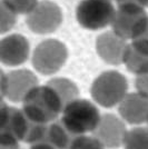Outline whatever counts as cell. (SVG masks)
Here are the masks:
<instances>
[{
    "instance_id": "e0dca14e",
    "label": "cell",
    "mask_w": 148,
    "mask_h": 149,
    "mask_svg": "<svg viewBox=\"0 0 148 149\" xmlns=\"http://www.w3.org/2000/svg\"><path fill=\"white\" fill-rule=\"evenodd\" d=\"M69 149H106L94 136H77Z\"/></svg>"
},
{
    "instance_id": "5b68a950",
    "label": "cell",
    "mask_w": 148,
    "mask_h": 149,
    "mask_svg": "<svg viewBox=\"0 0 148 149\" xmlns=\"http://www.w3.org/2000/svg\"><path fill=\"white\" fill-rule=\"evenodd\" d=\"M115 16L109 0H84L77 7L78 22L89 30H98L112 24Z\"/></svg>"
},
{
    "instance_id": "d6986e66",
    "label": "cell",
    "mask_w": 148,
    "mask_h": 149,
    "mask_svg": "<svg viewBox=\"0 0 148 149\" xmlns=\"http://www.w3.org/2000/svg\"><path fill=\"white\" fill-rule=\"evenodd\" d=\"M135 88L137 93H139L144 97L148 98V72L136 76Z\"/></svg>"
},
{
    "instance_id": "30bf717a",
    "label": "cell",
    "mask_w": 148,
    "mask_h": 149,
    "mask_svg": "<svg viewBox=\"0 0 148 149\" xmlns=\"http://www.w3.org/2000/svg\"><path fill=\"white\" fill-rule=\"evenodd\" d=\"M96 49L98 56L109 65L118 66L124 63L125 56L128 49V45L125 39L117 33H104L97 39Z\"/></svg>"
},
{
    "instance_id": "277c9868",
    "label": "cell",
    "mask_w": 148,
    "mask_h": 149,
    "mask_svg": "<svg viewBox=\"0 0 148 149\" xmlns=\"http://www.w3.org/2000/svg\"><path fill=\"white\" fill-rule=\"evenodd\" d=\"M66 46L54 39H48L38 45L32 55V66L43 76L58 72L67 60Z\"/></svg>"
},
{
    "instance_id": "8992f818",
    "label": "cell",
    "mask_w": 148,
    "mask_h": 149,
    "mask_svg": "<svg viewBox=\"0 0 148 149\" xmlns=\"http://www.w3.org/2000/svg\"><path fill=\"white\" fill-rule=\"evenodd\" d=\"M38 85V78L28 69H18L1 76V99L13 104L22 102L27 95Z\"/></svg>"
},
{
    "instance_id": "6da1fadb",
    "label": "cell",
    "mask_w": 148,
    "mask_h": 149,
    "mask_svg": "<svg viewBox=\"0 0 148 149\" xmlns=\"http://www.w3.org/2000/svg\"><path fill=\"white\" fill-rule=\"evenodd\" d=\"M22 104L26 116L34 123L50 124L61 116L64 106L54 89L47 84L35 87L27 95Z\"/></svg>"
},
{
    "instance_id": "7c38bea8",
    "label": "cell",
    "mask_w": 148,
    "mask_h": 149,
    "mask_svg": "<svg viewBox=\"0 0 148 149\" xmlns=\"http://www.w3.org/2000/svg\"><path fill=\"white\" fill-rule=\"evenodd\" d=\"M47 85L52 88L54 91L57 93L64 106V109L70 102L79 98V88L74 81L68 78H62V77L52 78L47 82Z\"/></svg>"
},
{
    "instance_id": "ac0fdd59",
    "label": "cell",
    "mask_w": 148,
    "mask_h": 149,
    "mask_svg": "<svg viewBox=\"0 0 148 149\" xmlns=\"http://www.w3.org/2000/svg\"><path fill=\"white\" fill-rule=\"evenodd\" d=\"M5 2L16 13H30L36 9V0H5Z\"/></svg>"
},
{
    "instance_id": "4fadbf2b",
    "label": "cell",
    "mask_w": 148,
    "mask_h": 149,
    "mask_svg": "<svg viewBox=\"0 0 148 149\" xmlns=\"http://www.w3.org/2000/svg\"><path fill=\"white\" fill-rule=\"evenodd\" d=\"M74 134H71L62 125L60 120H55L48 126L47 139L52 143L57 149H69L71 143L76 139Z\"/></svg>"
},
{
    "instance_id": "ba28073f",
    "label": "cell",
    "mask_w": 148,
    "mask_h": 149,
    "mask_svg": "<svg viewBox=\"0 0 148 149\" xmlns=\"http://www.w3.org/2000/svg\"><path fill=\"white\" fill-rule=\"evenodd\" d=\"M118 115L131 126H140L148 121V98L139 93H128L117 106Z\"/></svg>"
},
{
    "instance_id": "8fae6325",
    "label": "cell",
    "mask_w": 148,
    "mask_h": 149,
    "mask_svg": "<svg viewBox=\"0 0 148 149\" xmlns=\"http://www.w3.org/2000/svg\"><path fill=\"white\" fill-rule=\"evenodd\" d=\"M29 56V44L21 35L3 38L0 46L1 62L8 67H17L25 63Z\"/></svg>"
},
{
    "instance_id": "52a82bcc",
    "label": "cell",
    "mask_w": 148,
    "mask_h": 149,
    "mask_svg": "<svg viewBox=\"0 0 148 149\" xmlns=\"http://www.w3.org/2000/svg\"><path fill=\"white\" fill-rule=\"evenodd\" d=\"M127 131L126 123L119 115L105 113L101 115L100 121L91 132V136L95 137L106 149H117L123 147Z\"/></svg>"
},
{
    "instance_id": "9a60e30c",
    "label": "cell",
    "mask_w": 148,
    "mask_h": 149,
    "mask_svg": "<svg viewBox=\"0 0 148 149\" xmlns=\"http://www.w3.org/2000/svg\"><path fill=\"white\" fill-rule=\"evenodd\" d=\"M124 149H148V127L137 126L127 131Z\"/></svg>"
},
{
    "instance_id": "7a4b0ae2",
    "label": "cell",
    "mask_w": 148,
    "mask_h": 149,
    "mask_svg": "<svg viewBox=\"0 0 148 149\" xmlns=\"http://www.w3.org/2000/svg\"><path fill=\"white\" fill-rule=\"evenodd\" d=\"M101 118L97 106L88 99L78 98L65 107L60 121L75 136L91 134Z\"/></svg>"
},
{
    "instance_id": "9c48e42d",
    "label": "cell",
    "mask_w": 148,
    "mask_h": 149,
    "mask_svg": "<svg viewBox=\"0 0 148 149\" xmlns=\"http://www.w3.org/2000/svg\"><path fill=\"white\" fill-rule=\"evenodd\" d=\"M1 126L0 131H7L17 137L19 141H25L30 128V119L26 116L22 109L6 105L5 100H1Z\"/></svg>"
},
{
    "instance_id": "3957f363",
    "label": "cell",
    "mask_w": 148,
    "mask_h": 149,
    "mask_svg": "<svg viewBox=\"0 0 148 149\" xmlns=\"http://www.w3.org/2000/svg\"><path fill=\"white\" fill-rule=\"evenodd\" d=\"M128 93V81L118 71L108 70L100 74L90 87L93 100L103 108L117 107Z\"/></svg>"
},
{
    "instance_id": "7402d4cb",
    "label": "cell",
    "mask_w": 148,
    "mask_h": 149,
    "mask_svg": "<svg viewBox=\"0 0 148 149\" xmlns=\"http://www.w3.org/2000/svg\"><path fill=\"white\" fill-rule=\"evenodd\" d=\"M147 127H148V121H147Z\"/></svg>"
},
{
    "instance_id": "5bb4252c",
    "label": "cell",
    "mask_w": 148,
    "mask_h": 149,
    "mask_svg": "<svg viewBox=\"0 0 148 149\" xmlns=\"http://www.w3.org/2000/svg\"><path fill=\"white\" fill-rule=\"evenodd\" d=\"M124 63L130 72L136 76L148 72V56L134 49L131 45L128 46Z\"/></svg>"
},
{
    "instance_id": "ffe728a7",
    "label": "cell",
    "mask_w": 148,
    "mask_h": 149,
    "mask_svg": "<svg viewBox=\"0 0 148 149\" xmlns=\"http://www.w3.org/2000/svg\"><path fill=\"white\" fill-rule=\"evenodd\" d=\"M29 149H57V148L50 143L48 139H45V140H41L39 143L30 145V148Z\"/></svg>"
},
{
    "instance_id": "2e32d148",
    "label": "cell",
    "mask_w": 148,
    "mask_h": 149,
    "mask_svg": "<svg viewBox=\"0 0 148 149\" xmlns=\"http://www.w3.org/2000/svg\"><path fill=\"white\" fill-rule=\"evenodd\" d=\"M48 126L49 124H38V123H34L31 124L28 135L26 137L24 143H28L29 146L32 143H39L41 140L47 139V135H48Z\"/></svg>"
},
{
    "instance_id": "44dd1931",
    "label": "cell",
    "mask_w": 148,
    "mask_h": 149,
    "mask_svg": "<svg viewBox=\"0 0 148 149\" xmlns=\"http://www.w3.org/2000/svg\"><path fill=\"white\" fill-rule=\"evenodd\" d=\"M0 149H20L19 147H0Z\"/></svg>"
}]
</instances>
